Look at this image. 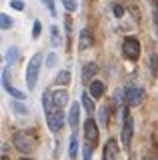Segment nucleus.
<instances>
[{"instance_id":"2f4dec72","label":"nucleus","mask_w":158,"mask_h":160,"mask_svg":"<svg viewBox=\"0 0 158 160\" xmlns=\"http://www.w3.org/2000/svg\"><path fill=\"white\" fill-rule=\"evenodd\" d=\"M144 160H158V156H156V154H148Z\"/></svg>"},{"instance_id":"6e6552de","label":"nucleus","mask_w":158,"mask_h":160,"mask_svg":"<svg viewBox=\"0 0 158 160\" xmlns=\"http://www.w3.org/2000/svg\"><path fill=\"white\" fill-rule=\"evenodd\" d=\"M78 122H80V106L74 102L72 108H70V114H68V124L74 128V132H76V128H78Z\"/></svg>"},{"instance_id":"f8f14e48","label":"nucleus","mask_w":158,"mask_h":160,"mask_svg":"<svg viewBox=\"0 0 158 160\" xmlns=\"http://www.w3.org/2000/svg\"><path fill=\"white\" fill-rule=\"evenodd\" d=\"M96 72H98V66H96L94 62H88V64H84V68H82V80H84V82H88V80L94 76Z\"/></svg>"},{"instance_id":"b1692460","label":"nucleus","mask_w":158,"mask_h":160,"mask_svg":"<svg viewBox=\"0 0 158 160\" xmlns=\"http://www.w3.org/2000/svg\"><path fill=\"white\" fill-rule=\"evenodd\" d=\"M62 6L68 10V12H74V10L78 8V2L76 0H62Z\"/></svg>"},{"instance_id":"9b49d317","label":"nucleus","mask_w":158,"mask_h":160,"mask_svg":"<svg viewBox=\"0 0 158 160\" xmlns=\"http://www.w3.org/2000/svg\"><path fill=\"white\" fill-rule=\"evenodd\" d=\"M90 42H92L90 30H88V28H82V30H80V42H78V46H80V50H86V48H90Z\"/></svg>"},{"instance_id":"4468645a","label":"nucleus","mask_w":158,"mask_h":160,"mask_svg":"<svg viewBox=\"0 0 158 160\" xmlns=\"http://www.w3.org/2000/svg\"><path fill=\"white\" fill-rule=\"evenodd\" d=\"M82 106H84V110L88 112V116H90V114H94L96 106H94V102L90 100V96H88V92H82Z\"/></svg>"},{"instance_id":"2eb2a0df","label":"nucleus","mask_w":158,"mask_h":160,"mask_svg":"<svg viewBox=\"0 0 158 160\" xmlns=\"http://www.w3.org/2000/svg\"><path fill=\"white\" fill-rule=\"evenodd\" d=\"M76 152H78V138H76V132L70 136V146H68V156H70V160L76 158Z\"/></svg>"},{"instance_id":"6ab92c4d","label":"nucleus","mask_w":158,"mask_h":160,"mask_svg":"<svg viewBox=\"0 0 158 160\" xmlns=\"http://www.w3.org/2000/svg\"><path fill=\"white\" fill-rule=\"evenodd\" d=\"M0 26H2V30H8L12 26V18L8 16V14L2 12V14H0Z\"/></svg>"},{"instance_id":"ddd939ff","label":"nucleus","mask_w":158,"mask_h":160,"mask_svg":"<svg viewBox=\"0 0 158 160\" xmlns=\"http://www.w3.org/2000/svg\"><path fill=\"white\" fill-rule=\"evenodd\" d=\"M52 104H54V98H52V92H48V90H46V92H44L42 94V106H44V110H46V114H50L52 112Z\"/></svg>"},{"instance_id":"dca6fc26","label":"nucleus","mask_w":158,"mask_h":160,"mask_svg":"<svg viewBox=\"0 0 158 160\" xmlns=\"http://www.w3.org/2000/svg\"><path fill=\"white\" fill-rule=\"evenodd\" d=\"M102 92H104V84H102L100 80H94V82L90 84V94L94 98H98V96H102Z\"/></svg>"},{"instance_id":"c756f323","label":"nucleus","mask_w":158,"mask_h":160,"mask_svg":"<svg viewBox=\"0 0 158 160\" xmlns=\"http://www.w3.org/2000/svg\"><path fill=\"white\" fill-rule=\"evenodd\" d=\"M10 6H12L14 10H22V8H24V4L20 2V0H10Z\"/></svg>"},{"instance_id":"20e7f679","label":"nucleus","mask_w":158,"mask_h":160,"mask_svg":"<svg viewBox=\"0 0 158 160\" xmlns=\"http://www.w3.org/2000/svg\"><path fill=\"white\" fill-rule=\"evenodd\" d=\"M132 134H134V120H132L130 114H126L124 116V126H122V132H120V140H122V146L124 148H130Z\"/></svg>"},{"instance_id":"423d86ee","label":"nucleus","mask_w":158,"mask_h":160,"mask_svg":"<svg viewBox=\"0 0 158 160\" xmlns=\"http://www.w3.org/2000/svg\"><path fill=\"white\" fill-rule=\"evenodd\" d=\"M142 96H144V92H142L140 86L130 84V86L126 88V104L128 106H138V104L142 102Z\"/></svg>"},{"instance_id":"7c9ffc66","label":"nucleus","mask_w":158,"mask_h":160,"mask_svg":"<svg viewBox=\"0 0 158 160\" xmlns=\"http://www.w3.org/2000/svg\"><path fill=\"white\" fill-rule=\"evenodd\" d=\"M114 14H116L118 18H122V14H124V8H122V6H118V4H116V6H114Z\"/></svg>"},{"instance_id":"4be33fe9","label":"nucleus","mask_w":158,"mask_h":160,"mask_svg":"<svg viewBox=\"0 0 158 160\" xmlns=\"http://www.w3.org/2000/svg\"><path fill=\"white\" fill-rule=\"evenodd\" d=\"M10 106H12L14 112L20 114V116H22V114H28V106H24V104H20V102H12Z\"/></svg>"},{"instance_id":"393cba45","label":"nucleus","mask_w":158,"mask_h":160,"mask_svg":"<svg viewBox=\"0 0 158 160\" xmlns=\"http://www.w3.org/2000/svg\"><path fill=\"white\" fill-rule=\"evenodd\" d=\"M152 18H154V28H156V36H158V2H152Z\"/></svg>"},{"instance_id":"412c9836","label":"nucleus","mask_w":158,"mask_h":160,"mask_svg":"<svg viewBox=\"0 0 158 160\" xmlns=\"http://www.w3.org/2000/svg\"><path fill=\"white\" fill-rule=\"evenodd\" d=\"M6 92L10 94V96H14L16 100H24V98H26V94H24V92H20V90H16L14 86H8V88H6Z\"/></svg>"},{"instance_id":"aec40b11","label":"nucleus","mask_w":158,"mask_h":160,"mask_svg":"<svg viewBox=\"0 0 158 160\" xmlns=\"http://www.w3.org/2000/svg\"><path fill=\"white\" fill-rule=\"evenodd\" d=\"M56 82H58V84H68V82H70V72H68V70H62V72H58Z\"/></svg>"},{"instance_id":"5701e85b","label":"nucleus","mask_w":158,"mask_h":160,"mask_svg":"<svg viewBox=\"0 0 158 160\" xmlns=\"http://www.w3.org/2000/svg\"><path fill=\"white\" fill-rule=\"evenodd\" d=\"M98 120H100V124H106L108 122V106H106V104L98 110Z\"/></svg>"},{"instance_id":"cd10ccee","label":"nucleus","mask_w":158,"mask_h":160,"mask_svg":"<svg viewBox=\"0 0 158 160\" xmlns=\"http://www.w3.org/2000/svg\"><path fill=\"white\" fill-rule=\"evenodd\" d=\"M54 64H56V54L52 52V54H48V58H46V66H50V68H52Z\"/></svg>"},{"instance_id":"bb28decb","label":"nucleus","mask_w":158,"mask_h":160,"mask_svg":"<svg viewBox=\"0 0 158 160\" xmlns=\"http://www.w3.org/2000/svg\"><path fill=\"white\" fill-rule=\"evenodd\" d=\"M84 160H92V146H90V142L84 146Z\"/></svg>"},{"instance_id":"a211bd4d","label":"nucleus","mask_w":158,"mask_h":160,"mask_svg":"<svg viewBox=\"0 0 158 160\" xmlns=\"http://www.w3.org/2000/svg\"><path fill=\"white\" fill-rule=\"evenodd\" d=\"M50 42H52V46H58V44H60V30L56 26L50 28Z\"/></svg>"},{"instance_id":"c85d7f7f","label":"nucleus","mask_w":158,"mask_h":160,"mask_svg":"<svg viewBox=\"0 0 158 160\" xmlns=\"http://www.w3.org/2000/svg\"><path fill=\"white\" fill-rule=\"evenodd\" d=\"M32 36H34V38H38V36H40V22H38V20L34 22V28H32Z\"/></svg>"},{"instance_id":"f03ea898","label":"nucleus","mask_w":158,"mask_h":160,"mask_svg":"<svg viewBox=\"0 0 158 160\" xmlns=\"http://www.w3.org/2000/svg\"><path fill=\"white\" fill-rule=\"evenodd\" d=\"M46 122H48V128L52 132H58L64 126V122H66V116H64L62 108H54L50 114H46Z\"/></svg>"},{"instance_id":"9d476101","label":"nucleus","mask_w":158,"mask_h":160,"mask_svg":"<svg viewBox=\"0 0 158 160\" xmlns=\"http://www.w3.org/2000/svg\"><path fill=\"white\" fill-rule=\"evenodd\" d=\"M52 98H54V106L62 108L64 104L68 102V92H66V90H56V92L52 94Z\"/></svg>"},{"instance_id":"473e14b6","label":"nucleus","mask_w":158,"mask_h":160,"mask_svg":"<svg viewBox=\"0 0 158 160\" xmlns=\"http://www.w3.org/2000/svg\"><path fill=\"white\" fill-rule=\"evenodd\" d=\"M20 160H32V158H20Z\"/></svg>"},{"instance_id":"39448f33","label":"nucleus","mask_w":158,"mask_h":160,"mask_svg":"<svg viewBox=\"0 0 158 160\" xmlns=\"http://www.w3.org/2000/svg\"><path fill=\"white\" fill-rule=\"evenodd\" d=\"M12 142H14V146H16L20 152H32L34 150V142H32V138L30 136H26L24 132H16L14 134V138H12Z\"/></svg>"},{"instance_id":"a878e982","label":"nucleus","mask_w":158,"mask_h":160,"mask_svg":"<svg viewBox=\"0 0 158 160\" xmlns=\"http://www.w3.org/2000/svg\"><path fill=\"white\" fill-rule=\"evenodd\" d=\"M44 4H46V8L50 10V14L52 16H56V8H54V0H42Z\"/></svg>"},{"instance_id":"0eeeda50","label":"nucleus","mask_w":158,"mask_h":160,"mask_svg":"<svg viewBox=\"0 0 158 160\" xmlns=\"http://www.w3.org/2000/svg\"><path fill=\"white\" fill-rule=\"evenodd\" d=\"M84 136L90 144H96L98 142V128H96V122L88 116V120L84 122Z\"/></svg>"},{"instance_id":"7ed1b4c3","label":"nucleus","mask_w":158,"mask_h":160,"mask_svg":"<svg viewBox=\"0 0 158 160\" xmlns=\"http://www.w3.org/2000/svg\"><path fill=\"white\" fill-rule=\"evenodd\" d=\"M122 52H124V56L128 60H136L138 56H140V42H138L136 38L128 36L124 40V44H122Z\"/></svg>"},{"instance_id":"f3484780","label":"nucleus","mask_w":158,"mask_h":160,"mask_svg":"<svg viewBox=\"0 0 158 160\" xmlns=\"http://www.w3.org/2000/svg\"><path fill=\"white\" fill-rule=\"evenodd\" d=\"M18 60V48L16 46H10L6 52V64H14Z\"/></svg>"},{"instance_id":"1a4fd4ad","label":"nucleus","mask_w":158,"mask_h":160,"mask_svg":"<svg viewBox=\"0 0 158 160\" xmlns=\"http://www.w3.org/2000/svg\"><path fill=\"white\" fill-rule=\"evenodd\" d=\"M118 156V144H116V140H108L106 142V148H104V160H116Z\"/></svg>"},{"instance_id":"f257e3e1","label":"nucleus","mask_w":158,"mask_h":160,"mask_svg":"<svg viewBox=\"0 0 158 160\" xmlns=\"http://www.w3.org/2000/svg\"><path fill=\"white\" fill-rule=\"evenodd\" d=\"M40 64H42V54H34L26 66V86L34 90L36 88V80H38V72H40Z\"/></svg>"}]
</instances>
